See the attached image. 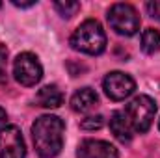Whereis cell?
Masks as SVG:
<instances>
[{
	"label": "cell",
	"mask_w": 160,
	"mask_h": 158,
	"mask_svg": "<svg viewBox=\"0 0 160 158\" xmlns=\"http://www.w3.org/2000/svg\"><path fill=\"white\" fill-rule=\"evenodd\" d=\"M6 65H8V48L0 45V80L6 78Z\"/></svg>",
	"instance_id": "cell-16"
},
{
	"label": "cell",
	"mask_w": 160,
	"mask_h": 158,
	"mask_svg": "<svg viewBox=\"0 0 160 158\" xmlns=\"http://www.w3.org/2000/svg\"><path fill=\"white\" fill-rule=\"evenodd\" d=\"M54 9H56L62 17L69 19V17H73V15L80 9V4L75 2V0H60V2H54Z\"/></svg>",
	"instance_id": "cell-13"
},
{
	"label": "cell",
	"mask_w": 160,
	"mask_h": 158,
	"mask_svg": "<svg viewBox=\"0 0 160 158\" xmlns=\"http://www.w3.org/2000/svg\"><path fill=\"white\" fill-rule=\"evenodd\" d=\"M97 102H99V97H97L95 89H91V87H82L78 91H75L71 97V108L78 114H86V112L93 110L97 106Z\"/></svg>",
	"instance_id": "cell-9"
},
{
	"label": "cell",
	"mask_w": 160,
	"mask_h": 158,
	"mask_svg": "<svg viewBox=\"0 0 160 158\" xmlns=\"http://www.w3.org/2000/svg\"><path fill=\"white\" fill-rule=\"evenodd\" d=\"M102 87L104 93L112 99V101H125L127 97H130L136 89V82L132 80L130 75H125L121 71L108 73L102 80Z\"/></svg>",
	"instance_id": "cell-7"
},
{
	"label": "cell",
	"mask_w": 160,
	"mask_h": 158,
	"mask_svg": "<svg viewBox=\"0 0 160 158\" xmlns=\"http://www.w3.org/2000/svg\"><path fill=\"white\" fill-rule=\"evenodd\" d=\"M110 130H112V134L119 140L121 143H130V140H132V136H134V132H132L128 121H127V117H125L123 110H118V112L112 114V119H110Z\"/></svg>",
	"instance_id": "cell-11"
},
{
	"label": "cell",
	"mask_w": 160,
	"mask_h": 158,
	"mask_svg": "<svg viewBox=\"0 0 160 158\" xmlns=\"http://www.w3.org/2000/svg\"><path fill=\"white\" fill-rule=\"evenodd\" d=\"M0 158H26V145L15 125L0 128Z\"/></svg>",
	"instance_id": "cell-6"
},
{
	"label": "cell",
	"mask_w": 160,
	"mask_h": 158,
	"mask_svg": "<svg viewBox=\"0 0 160 158\" xmlns=\"http://www.w3.org/2000/svg\"><path fill=\"white\" fill-rule=\"evenodd\" d=\"M145 9L149 13V17H153L155 21H160V0H151L145 4Z\"/></svg>",
	"instance_id": "cell-15"
},
{
	"label": "cell",
	"mask_w": 160,
	"mask_h": 158,
	"mask_svg": "<svg viewBox=\"0 0 160 158\" xmlns=\"http://www.w3.org/2000/svg\"><path fill=\"white\" fill-rule=\"evenodd\" d=\"M102 125H104V117L102 116H89V117L82 119L80 128H84V130H99Z\"/></svg>",
	"instance_id": "cell-14"
},
{
	"label": "cell",
	"mask_w": 160,
	"mask_h": 158,
	"mask_svg": "<svg viewBox=\"0 0 160 158\" xmlns=\"http://www.w3.org/2000/svg\"><path fill=\"white\" fill-rule=\"evenodd\" d=\"M158 128H160V123H158Z\"/></svg>",
	"instance_id": "cell-19"
},
{
	"label": "cell",
	"mask_w": 160,
	"mask_h": 158,
	"mask_svg": "<svg viewBox=\"0 0 160 158\" xmlns=\"http://www.w3.org/2000/svg\"><path fill=\"white\" fill-rule=\"evenodd\" d=\"M71 47L78 52L89 54V56L102 54L106 48V34H104L101 22L95 19L84 21L71 36Z\"/></svg>",
	"instance_id": "cell-2"
},
{
	"label": "cell",
	"mask_w": 160,
	"mask_h": 158,
	"mask_svg": "<svg viewBox=\"0 0 160 158\" xmlns=\"http://www.w3.org/2000/svg\"><path fill=\"white\" fill-rule=\"evenodd\" d=\"M108 24L116 34L130 37L140 30V15L134 6L119 2L108 9Z\"/></svg>",
	"instance_id": "cell-4"
},
{
	"label": "cell",
	"mask_w": 160,
	"mask_h": 158,
	"mask_svg": "<svg viewBox=\"0 0 160 158\" xmlns=\"http://www.w3.org/2000/svg\"><path fill=\"white\" fill-rule=\"evenodd\" d=\"M123 114L128 121L132 132L143 134L153 125V119L157 114V102L149 95H138L125 106Z\"/></svg>",
	"instance_id": "cell-3"
},
{
	"label": "cell",
	"mask_w": 160,
	"mask_h": 158,
	"mask_svg": "<svg viewBox=\"0 0 160 158\" xmlns=\"http://www.w3.org/2000/svg\"><path fill=\"white\" fill-rule=\"evenodd\" d=\"M36 102L41 108H48V110L60 108L63 102V93L58 89V86H43L36 95Z\"/></svg>",
	"instance_id": "cell-10"
},
{
	"label": "cell",
	"mask_w": 160,
	"mask_h": 158,
	"mask_svg": "<svg viewBox=\"0 0 160 158\" xmlns=\"http://www.w3.org/2000/svg\"><path fill=\"white\" fill-rule=\"evenodd\" d=\"M77 158H119V153L104 140H84L78 145Z\"/></svg>",
	"instance_id": "cell-8"
},
{
	"label": "cell",
	"mask_w": 160,
	"mask_h": 158,
	"mask_svg": "<svg viewBox=\"0 0 160 158\" xmlns=\"http://www.w3.org/2000/svg\"><path fill=\"white\" fill-rule=\"evenodd\" d=\"M13 75L21 86H36L43 77V67L38 56L32 52H21L13 62Z\"/></svg>",
	"instance_id": "cell-5"
},
{
	"label": "cell",
	"mask_w": 160,
	"mask_h": 158,
	"mask_svg": "<svg viewBox=\"0 0 160 158\" xmlns=\"http://www.w3.org/2000/svg\"><path fill=\"white\" fill-rule=\"evenodd\" d=\"M11 4H13V6H17V7H32V6H36V0H30V2H19V0H11Z\"/></svg>",
	"instance_id": "cell-17"
},
{
	"label": "cell",
	"mask_w": 160,
	"mask_h": 158,
	"mask_svg": "<svg viewBox=\"0 0 160 158\" xmlns=\"http://www.w3.org/2000/svg\"><path fill=\"white\" fill-rule=\"evenodd\" d=\"M6 121H8V114H6V110H4V108H0V126H4V125H6Z\"/></svg>",
	"instance_id": "cell-18"
},
{
	"label": "cell",
	"mask_w": 160,
	"mask_h": 158,
	"mask_svg": "<svg viewBox=\"0 0 160 158\" xmlns=\"http://www.w3.org/2000/svg\"><path fill=\"white\" fill-rule=\"evenodd\" d=\"M142 50L145 54H155L160 50V32L155 28H147L142 34Z\"/></svg>",
	"instance_id": "cell-12"
},
{
	"label": "cell",
	"mask_w": 160,
	"mask_h": 158,
	"mask_svg": "<svg viewBox=\"0 0 160 158\" xmlns=\"http://www.w3.org/2000/svg\"><path fill=\"white\" fill-rule=\"evenodd\" d=\"M63 132L65 125L56 116H41L32 125V140L34 147L41 158H54L60 155L63 147Z\"/></svg>",
	"instance_id": "cell-1"
}]
</instances>
